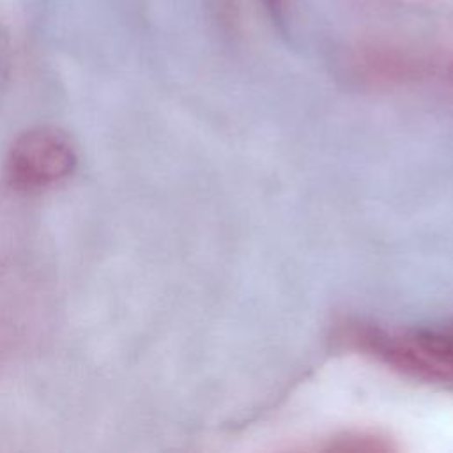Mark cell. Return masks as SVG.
Listing matches in <instances>:
<instances>
[{"mask_svg":"<svg viewBox=\"0 0 453 453\" xmlns=\"http://www.w3.org/2000/svg\"><path fill=\"white\" fill-rule=\"evenodd\" d=\"M76 147L58 127L39 126L21 133L9 149L5 172L21 191H39L65 180L76 168Z\"/></svg>","mask_w":453,"mask_h":453,"instance_id":"cell-1","label":"cell"},{"mask_svg":"<svg viewBox=\"0 0 453 453\" xmlns=\"http://www.w3.org/2000/svg\"><path fill=\"white\" fill-rule=\"evenodd\" d=\"M391 357L405 375L423 380H453V327L396 333Z\"/></svg>","mask_w":453,"mask_h":453,"instance_id":"cell-2","label":"cell"},{"mask_svg":"<svg viewBox=\"0 0 453 453\" xmlns=\"http://www.w3.org/2000/svg\"><path fill=\"white\" fill-rule=\"evenodd\" d=\"M356 78L375 88L405 87L418 81L425 73V62L414 51L386 42H361L350 57Z\"/></svg>","mask_w":453,"mask_h":453,"instance_id":"cell-3","label":"cell"},{"mask_svg":"<svg viewBox=\"0 0 453 453\" xmlns=\"http://www.w3.org/2000/svg\"><path fill=\"white\" fill-rule=\"evenodd\" d=\"M331 449H349V451H389L393 449L388 437L368 432H350L342 437H336L329 446Z\"/></svg>","mask_w":453,"mask_h":453,"instance_id":"cell-4","label":"cell"},{"mask_svg":"<svg viewBox=\"0 0 453 453\" xmlns=\"http://www.w3.org/2000/svg\"><path fill=\"white\" fill-rule=\"evenodd\" d=\"M267 12L274 18L280 19L285 14V0H262Z\"/></svg>","mask_w":453,"mask_h":453,"instance_id":"cell-5","label":"cell"},{"mask_svg":"<svg viewBox=\"0 0 453 453\" xmlns=\"http://www.w3.org/2000/svg\"><path fill=\"white\" fill-rule=\"evenodd\" d=\"M449 83H451V87H453V64H451V67H449Z\"/></svg>","mask_w":453,"mask_h":453,"instance_id":"cell-6","label":"cell"}]
</instances>
